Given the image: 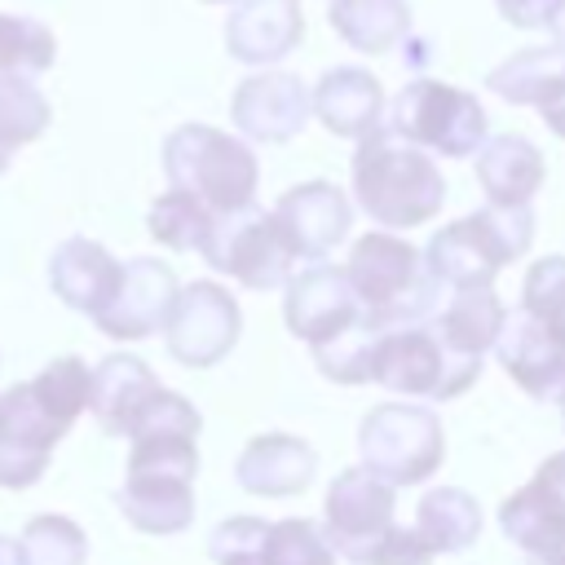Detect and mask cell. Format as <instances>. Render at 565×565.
<instances>
[{
  "mask_svg": "<svg viewBox=\"0 0 565 565\" xmlns=\"http://www.w3.org/2000/svg\"><path fill=\"white\" fill-rule=\"evenodd\" d=\"M530 243H534L530 203H516V207L486 203L481 212L441 225L428 238L424 260L446 287H486V282H494V274L503 265L525 256Z\"/></svg>",
  "mask_w": 565,
  "mask_h": 565,
  "instance_id": "obj_5",
  "label": "cell"
},
{
  "mask_svg": "<svg viewBox=\"0 0 565 565\" xmlns=\"http://www.w3.org/2000/svg\"><path fill=\"white\" fill-rule=\"evenodd\" d=\"M163 393L168 388L159 384V375L141 358L110 353V358H102L93 366V402H88V411L97 415L102 433L132 437L154 415V406L163 402Z\"/></svg>",
  "mask_w": 565,
  "mask_h": 565,
  "instance_id": "obj_17",
  "label": "cell"
},
{
  "mask_svg": "<svg viewBox=\"0 0 565 565\" xmlns=\"http://www.w3.org/2000/svg\"><path fill=\"white\" fill-rule=\"evenodd\" d=\"M344 274L362 300L371 327H411L428 322L441 309V278L428 260L397 234H362L344 260Z\"/></svg>",
  "mask_w": 565,
  "mask_h": 565,
  "instance_id": "obj_4",
  "label": "cell"
},
{
  "mask_svg": "<svg viewBox=\"0 0 565 565\" xmlns=\"http://www.w3.org/2000/svg\"><path fill=\"white\" fill-rule=\"evenodd\" d=\"M499 525L530 565H565V450L547 455L539 472L503 499Z\"/></svg>",
  "mask_w": 565,
  "mask_h": 565,
  "instance_id": "obj_11",
  "label": "cell"
},
{
  "mask_svg": "<svg viewBox=\"0 0 565 565\" xmlns=\"http://www.w3.org/2000/svg\"><path fill=\"white\" fill-rule=\"evenodd\" d=\"M119 274H124V265L102 243L79 238V234L66 238L62 247H53V256H49V287H53V296L66 309H75V313H84L93 322L106 313V305H110V296L119 287Z\"/></svg>",
  "mask_w": 565,
  "mask_h": 565,
  "instance_id": "obj_21",
  "label": "cell"
},
{
  "mask_svg": "<svg viewBox=\"0 0 565 565\" xmlns=\"http://www.w3.org/2000/svg\"><path fill=\"white\" fill-rule=\"evenodd\" d=\"M543 177H547L543 150L521 132L486 137V146L477 150V185L486 190L490 203H508V207L530 203Z\"/></svg>",
  "mask_w": 565,
  "mask_h": 565,
  "instance_id": "obj_24",
  "label": "cell"
},
{
  "mask_svg": "<svg viewBox=\"0 0 565 565\" xmlns=\"http://www.w3.org/2000/svg\"><path fill=\"white\" fill-rule=\"evenodd\" d=\"M243 335V313H238V300L221 287V282H190L181 287L168 322H163V340H168V353L181 362V366H216Z\"/></svg>",
  "mask_w": 565,
  "mask_h": 565,
  "instance_id": "obj_12",
  "label": "cell"
},
{
  "mask_svg": "<svg viewBox=\"0 0 565 565\" xmlns=\"http://www.w3.org/2000/svg\"><path fill=\"white\" fill-rule=\"evenodd\" d=\"M503 318H508V309H503L499 291L486 282V287H450V300L428 322L441 331L446 344L486 358V349H494V340L503 331Z\"/></svg>",
  "mask_w": 565,
  "mask_h": 565,
  "instance_id": "obj_25",
  "label": "cell"
},
{
  "mask_svg": "<svg viewBox=\"0 0 565 565\" xmlns=\"http://www.w3.org/2000/svg\"><path fill=\"white\" fill-rule=\"evenodd\" d=\"M71 433L62 415H53L35 384H13L0 393V486L4 490H26L44 477L53 446Z\"/></svg>",
  "mask_w": 565,
  "mask_h": 565,
  "instance_id": "obj_13",
  "label": "cell"
},
{
  "mask_svg": "<svg viewBox=\"0 0 565 565\" xmlns=\"http://www.w3.org/2000/svg\"><path fill=\"white\" fill-rule=\"evenodd\" d=\"M415 530L424 534V543L433 547V556H450L477 543L481 534V508L468 490L459 486H437L419 499L415 508Z\"/></svg>",
  "mask_w": 565,
  "mask_h": 565,
  "instance_id": "obj_28",
  "label": "cell"
},
{
  "mask_svg": "<svg viewBox=\"0 0 565 565\" xmlns=\"http://www.w3.org/2000/svg\"><path fill=\"white\" fill-rule=\"evenodd\" d=\"M358 450L371 472H380L393 486H419L441 468L446 433L441 419L428 406L411 402H380L362 415Z\"/></svg>",
  "mask_w": 565,
  "mask_h": 565,
  "instance_id": "obj_8",
  "label": "cell"
},
{
  "mask_svg": "<svg viewBox=\"0 0 565 565\" xmlns=\"http://www.w3.org/2000/svg\"><path fill=\"white\" fill-rule=\"evenodd\" d=\"M309 115H313V88L291 71H256L230 97L234 128L265 146H282L300 137Z\"/></svg>",
  "mask_w": 565,
  "mask_h": 565,
  "instance_id": "obj_14",
  "label": "cell"
},
{
  "mask_svg": "<svg viewBox=\"0 0 565 565\" xmlns=\"http://www.w3.org/2000/svg\"><path fill=\"white\" fill-rule=\"evenodd\" d=\"M31 384H35V393H40V402H44L53 415H62L66 424H75V419L88 411V402H93V371H88L75 353L53 358Z\"/></svg>",
  "mask_w": 565,
  "mask_h": 565,
  "instance_id": "obj_35",
  "label": "cell"
},
{
  "mask_svg": "<svg viewBox=\"0 0 565 565\" xmlns=\"http://www.w3.org/2000/svg\"><path fill=\"white\" fill-rule=\"evenodd\" d=\"M282 318H287V331L296 340H305L309 349H322V344H331L335 335H344L362 318V300H358V291H353L344 269L309 265V269L287 278Z\"/></svg>",
  "mask_w": 565,
  "mask_h": 565,
  "instance_id": "obj_15",
  "label": "cell"
},
{
  "mask_svg": "<svg viewBox=\"0 0 565 565\" xmlns=\"http://www.w3.org/2000/svg\"><path fill=\"white\" fill-rule=\"evenodd\" d=\"M481 353H463L441 340L433 322H411V327H388L375 340V362H371V384L406 393V397H437L450 402L463 388L477 384L481 375Z\"/></svg>",
  "mask_w": 565,
  "mask_h": 565,
  "instance_id": "obj_7",
  "label": "cell"
},
{
  "mask_svg": "<svg viewBox=\"0 0 565 565\" xmlns=\"http://www.w3.org/2000/svg\"><path fill=\"white\" fill-rule=\"evenodd\" d=\"M18 561L22 565H84L88 539L71 516L44 512V516H31L26 530L18 534Z\"/></svg>",
  "mask_w": 565,
  "mask_h": 565,
  "instance_id": "obj_32",
  "label": "cell"
},
{
  "mask_svg": "<svg viewBox=\"0 0 565 565\" xmlns=\"http://www.w3.org/2000/svg\"><path fill=\"white\" fill-rule=\"evenodd\" d=\"M486 88L512 106H547L565 88V49H521L486 75Z\"/></svg>",
  "mask_w": 565,
  "mask_h": 565,
  "instance_id": "obj_26",
  "label": "cell"
},
{
  "mask_svg": "<svg viewBox=\"0 0 565 565\" xmlns=\"http://www.w3.org/2000/svg\"><path fill=\"white\" fill-rule=\"evenodd\" d=\"M163 177L177 190H190L212 212H238L256 203L260 163L247 141L212 128V124H181L163 141Z\"/></svg>",
  "mask_w": 565,
  "mask_h": 565,
  "instance_id": "obj_6",
  "label": "cell"
},
{
  "mask_svg": "<svg viewBox=\"0 0 565 565\" xmlns=\"http://www.w3.org/2000/svg\"><path fill=\"white\" fill-rule=\"evenodd\" d=\"M0 565H22V561H18V543L4 539V534H0Z\"/></svg>",
  "mask_w": 565,
  "mask_h": 565,
  "instance_id": "obj_41",
  "label": "cell"
},
{
  "mask_svg": "<svg viewBox=\"0 0 565 565\" xmlns=\"http://www.w3.org/2000/svg\"><path fill=\"white\" fill-rule=\"evenodd\" d=\"M561 419H565V406H561Z\"/></svg>",
  "mask_w": 565,
  "mask_h": 565,
  "instance_id": "obj_43",
  "label": "cell"
},
{
  "mask_svg": "<svg viewBox=\"0 0 565 565\" xmlns=\"http://www.w3.org/2000/svg\"><path fill=\"white\" fill-rule=\"evenodd\" d=\"M335 556L340 552L331 547L327 530H318L305 516H287V521L269 525L256 565H335Z\"/></svg>",
  "mask_w": 565,
  "mask_h": 565,
  "instance_id": "obj_33",
  "label": "cell"
},
{
  "mask_svg": "<svg viewBox=\"0 0 565 565\" xmlns=\"http://www.w3.org/2000/svg\"><path fill=\"white\" fill-rule=\"evenodd\" d=\"M57 57V40L40 18L0 13V79H40Z\"/></svg>",
  "mask_w": 565,
  "mask_h": 565,
  "instance_id": "obj_30",
  "label": "cell"
},
{
  "mask_svg": "<svg viewBox=\"0 0 565 565\" xmlns=\"http://www.w3.org/2000/svg\"><path fill=\"white\" fill-rule=\"evenodd\" d=\"M199 411L181 393H163L154 415L128 437V477L115 494L124 521L141 534H181L194 521Z\"/></svg>",
  "mask_w": 565,
  "mask_h": 565,
  "instance_id": "obj_1",
  "label": "cell"
},
{
  "mask_svg": "<svg viewBox=\"0 0 565 565\" xmlns=\"http://www.w3.org/2000/svg\"><path fill=\"white\" fill-rule=\"evenodd\" d=\"M216 274H230L234 282L252 287V291H274L287 287L296 252L278 225L274 212H260L256 203L238 207V212H216L212 238L199 252Z\"/></svg>",
  "mask_w": 565,
  "mask_h": 565,
  "instance_id": "obj_10",
  "label": "cell"
},
{
  "mask_svg": "<svg viewBox=\"0 0 565 565\" xmlns=\"http://www.w3.org/2000/svg\"><path fill=\"white\" fill-rule=\"evenodd\" d=\"M547 31H552V44L565 49V0H556V9H552V18H547Z\"/></svg>",
  "mask_w": 565,
  "mask_h": 565,
  "instance_id": "obj_40",
  "label": "cell"
},
{
  "mask_svg": "<svg viewBox=\"0 0 565 565\" xmlns=\"http://www.w3.org/2000/svg\"><path fill=\"white\" fill-rule=\"evenodd\" d=\"M212 225H216V212L203 199H194L190 190H177V185L168 194H159L146 212L150 238L172 247V252H203L207 238H212Z\"/></svg>",
  "mask_w": 565,
  "mask_h": 565,
  "instance_id": "obj_29",
  "label": "cell"
},
{
  "mask_svg": "<svg viewBox=\"0 0 565 565\" xmlns=\"http://www.w3.org/2000/svg\"><path fill=\"white\" fill-rule=\"evenodd\" d=\"M305 40L300 0H243L225 18V53L247 66H274Z\"/></svg>",
  "mask_w": 565,
  "mask_h": 565,
  "instance_id": "obj_20",
  "label": "cell"
},
{
  "mask_svg": "<svg viewBox=\"0 0 565 565\" xmlns=\"http://www.w3.org/2000/svg\"><path fill=\"white\" fill-rule=\"evenodd\" d=\"M53 110L35 79H0V172H9L13 154L31 146L49 128Z\"/></svg>",
  "mask_w": 565,
  "mask_h": 565,
  "instance_id": "obj_31",
  "label": "cell"
},
{
  "mask_svg": "<svg viewBox=\"0 0 565 565\" xmlns=\"http://www.w3.org/2000/svg\"><path fill=\"white\" fill-rule=\"evenodd\" d=\"M388 128L441 159H468L486 146V106L468 88L411 79L388 106Z\"/></svg>",
  "mask_w": 565,
  "mask_h": 565,
  "instance_id": "obj_9",
  "label": "cell"
},
{
  "mask_svg": "<svg viewBox=\"0 0 565 565\" xmlns=\"http://www.w3.org/2000/svg\"><path fill=\"white\" fill-rule=\"evenodd\" d=\"M318 472V450L291 433H260L243 446L234 477L247 494L260 499H291L300 490H309Z\"/></svg>",
  "mask_w": 565,
  "mask_h": 565,
  "instance_id": "obj_22",
  "label": "cell"
},
{
  "mask_svg": "<svg viewBox=\"0 0 565 565\" xmlns=\"http://www.w3.org/2000/svg\"><path fill=\"white\" fill-rule=\"evenodd\" d=\"M313 115L335 137H366L384 124V84L366 66H331L313 84Z\"/></svg>",
  "mask_w": 565,
  "mask_h": 565,
  "instance_id": "obj_23",
  "label": "cell"
},
{
  "mask_svg": "<svg viewBox=\"0 0 565 565\" xmlns=\"http://www.w3.org/2000/svg\"><path fill=\"white\" fill-rule=\"evenodd\" d=\"M499 366L525 388L534 402H556L565 406V344L539 327L534 313L516 309L503 318V331L494 340Z\"/></svg>",
  "mask_w": 565,
  "mask_h": 565,
  "instance_id": "obj_18",
  "label": "cell"
},
{
  "mask_svg": "<svg viewBox=\"0 0 565 565\" xmlns=\"http://www.w3.org/2000/svg\"><path fill=\"white\" fill-rule=\"evenodd\" d=\"M499 4V13L512 22V26H547V18H552V9H556V0H494Z\"/></svg>",
  "mask_w": 565,
  "mask_h": 565,
  "instance_id": "obj_38",
  "label": "cell"
},
{
  "mask_svg": "<svg viewBox=\"0 0 565 565\" xmlns=\"http://www.w3.org/2000/svg\"><path fill=\"white\" fill-rule=\"evenodd\" d=\"M375 340H380V327H371L366 313H362L344 335H335L331 344L313 349V362L335 384H366L371 380V362H375Z\"/></svg>",
  "mask_w": 565,
  "mask_h": 565,
  "instance_id": "obj_34",
  "label": "cell"
},
{
  "mask_svg": "<svg viewBox=\"0 0 565 565\" xmlns=\"http://www.w3.org/2000/svg\"><path fill=\"white\" fill-rule=\"evenodd\" d=\"M274 216H278L291 252L305 256V260H322L335 243H344V234L353 225V207H349L344 190L331 185V181H300V185H291L274 203Z\"/></svg>",
  "mask_w": 565,
  "mask_h": 565,
  "instance_id": "obj_19",
  "label": "cell"
},
{
  "mask_svg": "<svg viewBox=\"0 0 565 565\" xmlns=\"http://www.w3.org/2000/svg\"><path fill=\"white\" fill-rule=\"evenodd\" d=\"M203 4H243V0H203Z\"/></svg>",
  "mask_w": 565,
  "mask_h": 565,
  "instance_id": "obj_42",
  "label": "cell"
},
{
  "mask_svg": "<svg viewBox=\"0 0 565 565\" xmlns=\"http://www.w3.org/2000/svg\"><path fill=\"white\" fill-rule=\"evenodd\" d=\"M265 534H269V521L260 516H225L207 539V556L212 565H256Z\"/></svg>",
  "mask_w": 565,
  "mask_h": 565,
  "instance_id": "obj_37",
  "label": "cell"
},
{
  "mask_svg": "<svg viewBox=\"0 0 565 565\" xmlns=\"http://www.w3.org/2000/svg\"><path fill=\"white\" fill-rule=\"evenodd\" d=\"M393 481L371 472L366 463L344 468L327 486L322 521L331 547L353 565H428L433 547L415 525H397Z\"/></svg>",
  "mask_w": 565,
  "mask_h": 565,
  "instance_id": "obj_3",
  "label": "cell"
},
{
  "mask_svg": "<svg viewBox=\"0 0 565 565\" xmlns=\"http://www.w3.org/2000/svg\"><path fill=\"white\" fill-rule=\"evenodd\" d=\"M521 309L534 313L539 327L565 344V256H543L530 265L521 287Z\"/></svg>",
  "mask_w": 565,
  "mask_h": 565,
  "instance_id": "obj_36",
  "label": "cell"
},
{
  "mask_svg": "<svg viewBox=\"0 0 565 565\" xmlns=\"http://www.w3.org/2000/svg\"><path fill=\"white\" fill-rule=\"evenodd\" d=\"M539 115H543V124H547V128H552V132L565 141V88H561V93H556L547 106H539Z\"/></svg>",
  "mask_w": 565,
  "mask_h": 565,
  "instance_id": "obj_39",
  "label": "cell"
},
{
  "mask_svg": "<svg viewBox=\"0 0 565 565\" xmlns=\"http://www.w3.org/2000/svg\"><path fill=\"white\" fill-rule=\"evenodd\" d=\"M331 31L358 53H388L411 31L406 0H331Z\"/></svg>",
  "mask_w": 565,
  "mask_h": 565,
  "instance_id": "obj_27",
  "label": "cell"
},
{
  "mask_svg": "<svg viewBox=\"0 0 565 565\" xmlns=\"http://www.w3.org/2000/svg\"><path fill=\"white\" fill-rule=\"evenodd\" d=\"M353 194L358 207L384 230H415L433 221L446 203V177L433 154L406 141L397 128L380 124L358 137L353 150Z\"/></svg>",
  "mask_w": 565,
  "mask_h": 565,
  "instance_id": "obj_2",
  "label": "cell"
},
{
  "mask_svg": "<svg viewBox=\"0 0 565 565\" xmlns=\"http://www.w3.org/2000/svg\"><path fill=\"white\" fill-rule=\"evenodd\" d=\"M177 296H181L177 274H172L163 260H154V256H132V260H124L119 287H115L106 313L97 318V327H102L110 340H119V344L146 340V335H154V331L168 322Z\"/></svg>",
  "mask_w": 565,
  "mask_h": 565,
  "instance_id": "obj_16",
  "label": "cell"
}]
</instances>
